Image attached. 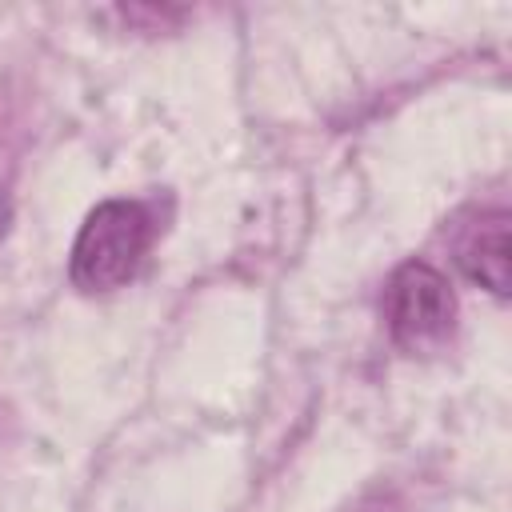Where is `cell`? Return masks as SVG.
Here are the masks:
<instances>
[{
  "instance_id": "cell-1",
  "label": "cell",
  "mask_w": 512,
  "mask_h": 512,
  "mask_svg": "<svg viewBox=\"0 0 512 512\" xmlns=\"http://www.w3.org/2000/svg\"><path fill=\"white\" fill-rule=\"evenodd\" d=\"M152 244V220L136 200H104L96 204L72 244L68 280L84 292H112L128 284Z\"/></svg>"
},
{
  "instance_id": "cell-2",
  "label": "cell",
  "mask_w": 512,
  "mask_h": 512,
  "mask_svg": "<svg viewBox=\"0 0 512 512\" xmlns=\"http://www.w3.org/2000/svg\"><path fill=\"white\" fill-rule=\"evenodd\" d=\"M384 320L404 352H436L456 320V296L440 268L428 260H404L384 288Z\"/></svg>"
},
{
  "instance_id": "cell-3",
  "label": "cell",
  "mask_w": 512,
  "mask_h": 512,
  "mask_svg": "<svg viewBox=\"0 0 512 512\" xmlns=\"http://www.w3.org/2000/svg\"><path fill=\"white\" fill-rule=\"evenodd\" d=\"M508 252H512V240H508V212H480L460 244H456V264L464 268L468 280H476L480 288L496 292V296H508Z\"/></svg>"
}]
</instances>
